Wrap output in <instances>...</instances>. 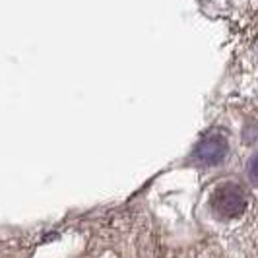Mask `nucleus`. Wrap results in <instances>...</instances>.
<instances>
[{
    "instance_id": "nucleus-1",
    "label": "nucleus",
    "mask_w": 258,
    "mask_h": 258,
    "mask_svg": "<svg viewBox=\"0 0 258 258\" xmlns=\"http://www.w3.org/2000/svg\"><path fill=\"white\" fill-rule=\"evenodd\" d=\"M212 206L223 218H235L246 206L245 192L235 184H225L216 190L214 198H212Z\"/></svg>"
},
{
    "instance_id": "nucleus-2",
    "label": "nucleus",
    "mask_w": 258,
    "mask_h": 258,
    "mask_svg": "<svg viewBox=\"0 0 258 258\" xmlns=\"http://www.w3.org/2000/svg\"><path fill=\"white\" fill-rule=\"evenodd\" d=\"M227 155V142L221 136H208L202 142L198 144L196 152H194V159L200 161L202 165H218L225 159Z\"/></svg>"
},
{
    "instance_id": "nucleus-3",
    "label": "nucleus",
    "mask_w": 258,
    "mask_h": 258,
    "mask_svg": "<svg viewBox=\"0 0 258 258\" xmlns=\"http://www.w3.org/2000/svg\"><path fill=\"white\" fill-rule=\"evenodd\" d=\"M248 175H250V179L254 184H258V154L250 159V167H248Z\"/></svg>"
}]
</instances>
